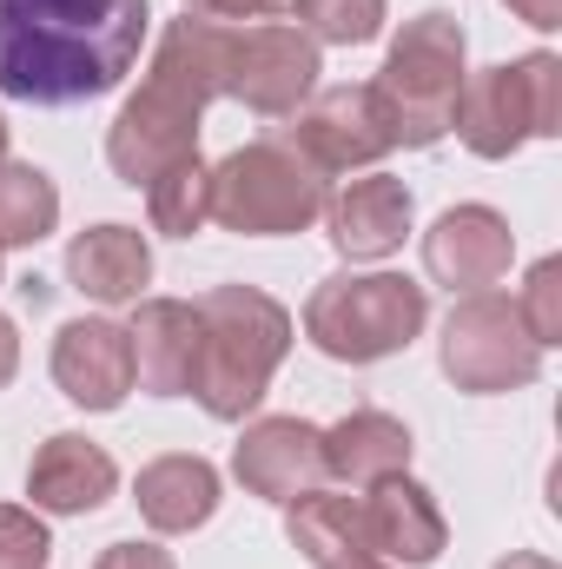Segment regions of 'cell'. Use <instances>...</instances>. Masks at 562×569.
Listing matches in <instances>:
<instances>
[{"mask_svg": "<svg viewBox=\"0 0 562 569\" xmlns=\"http://www.w3.org/2000/svg\"><path fill=\"white\" fill-rule=\"evenodd\" d=\"M0 152H7V120H0Z\"/></svg>", "mask_w": 562, "mask_h": 569, "instance_id": "32", "label": "cell"}, {"mask_svg": "<svg viewBox=\"0 0 562 569\" xmlns=\"http://www.w3.org/2000/svg\"><path fill=\"white\" fill-rule=\"evenodd\" d=\"M358 530H364V550L371 557H384V563H436L443 557V510L430 503V490L411 483L404 470L398 477H378V483H364V497H358Z\"/></svg>", "mask_w": 562, "mask_h": 569, "instance_id": "12", "label": "cell"}, {"mask_svg": "<svg viewBox=\"0 0 562 569\" xmlns=\"http://www.w3.org/2000/svg\"><path fill=\"white\" fill-rule=\"evenodd\" d=\"M496 569H556V563H550V557H503Z\"/></svg>", "mask_w": 562, "mask_h": 569, "instance_id": "31", "label": "cell"}, {"mask_svg": "<svg viewBox=\"0 0 562 569\" xmlns=\"http://www.w3.org/2000/svg\"><path fill=\"white\" fill-rule=\"evenodd\" d=\"M13 365H20V338H13V318L0 311V391H7V378H13Z\"/></svg>", "mask_w": 562, "mask_h": 569, "instance_id": "29", "label": "cell"}, {"mask_svg": "<svg viewBox=\"0 0 562 569\" xmlns=\"http://www.w3.org/2000/svg\"><path fill=\"white\" fill-rule=\"evenodd\" d=\"M284 140L298 146L324 179H331V172L378 166V159L398 146L391 140V113H384L378 87H324V93L298 113V127H291Z\"/></svg>", "mask_w": 562, "mask_h": 569, "instance_id": "10", "label": "cell"}, {"mask_svg": "<svg viewBox=\"0 0 562 569\" xmlns=\"http://www.w3.org/2000/svg\"><path fill=\"white\" fill-rule=\"evenodd\" d=\"M318 437H324V477H338L351 490H364L378 477H398L411 463V430L391 411H351V418H338Z\"/></svg>", "mask_w": 562, "mask_h": 569, "instance_id": "19", "label": "cell"}, {"mask_svg": "<svg viewBox=\"0 0 562 569\" xmlns=\"http://www.w3.org/2000/svg\"><path fill=\"white\" fill-rule=\"evenodd\" d=\"M53 543H47V523L33 510H13L0 503V569H47Z\"/></svg>", "mask_w": 562, "mask_h": 569, "instance_id": "26", "label": "cell"}, {"mask_svg": "<svg viewBox=\"0 0 562 569\" xmlns=\"http://www.w3.org/2000/svg\"><path fill=\"white\" fill-rule=\"evenodd\" d=\"M430 318L423 284L398 272H364V279H324L304 305V338L338 358V365H378L391 351H404Z\"/></svg>", "mask_w": 562, "mask_h": 569, "instance_id": "6", "label": "cell"}, {"mask_svg": "<svg viewBox=\"0 0 562 569\" xmlns=\"http://www.w3.org/2000/svg\"><path fill=\"white\" fill-rule=\"evenodd\" d=\"M239 483L252 497H272V503H291L304 490L324 483V437L304 425V418H259L239 443Z\"/></svg>", "mask_w": 562, "mask_h": 569, "instance_id": "14", "label": "cell"}, {"mask_svg": "<svg viewBox=\"0 0 562 569\" xmlns=\"http://www.w3.org/2000/svg\"><path fill=\"white\" fill-rule=\"evenodd\" d=\"M53 385L80 411H120L133 391V338L113 318H73L53 338Z\"/></svg>", "mask_w": 562, "mask_h": 569, "instance_id": "11", "label": "cell"}, {"mask_svg": "<svg viewBox=\"0 0 562 569\" xmlns=\"http://www.w3.org/2000/svg\"><path fill=\"white\" fill-rule=\"evenodd\" d=\"M298 33L331 40V47H364L384 33V0H284Z\"/></svg>", "mask_w": 562, "mask_h": 569, "instance_id": "24", "label": "cell"}, {"mask_svg": "<svg viewBox=\"0 0 562 569\" xmlns=\"http://www.w3.org/2000/svg\"><path fill=\"white\" fill-rule=\"evenodd\" d=\"M324 219H331V246L344 259H384L411 232V186L391 172H364L338 199H324Z\"/></svg>", "mask_w": 562, "mask_h": 569, "instance_id": "16", "label": "cell"}, {"mask_svg": "<svg viewBox=\"0 0 562 569\" xmlns=\"http://www.w3.org/2000/svg\"><path fill=\"white\" fill-rule=\"evenodd\" d=\"M145 0H0V93L80 107L113 93L140 60Z\"/></svg>", "mask_w": 562, "mask_h": 569, "instance_id": "1", "label": "cell"}, {"mask_svg": "<svg viewBox=\"0 0 562 569\" xmlns=\"http://www.w3.org/2000/svg\"><path fill=\"white\" fill-rule=\"evenodd\" d=\"M318 569H391V563H384V557H371V550L358 543V550H338V557H324Z\"/></svg>", "mask_w": 562, "mask_h": 569, "instance_id": "30", "label": "cell"}, {"mask_svg": "<svg viewBox=\"0 0 562 569\" xmlns=\"http://www.w3.org/2000/svg\"><path fill=\"white\" fill-rule=\"evenodd\" d=\"M93 569H172V557L159 543H113V550H100Z\"/></svg>", "mask_w": 562, "mask_h": 569, "instance_id": "27", "label": "cell"}, {"mask_svg": "<svg viewBox=\"0 0 562 569\" xmlns=\"http://www.w3.org/2000/svg\"><path fill=\"white\" fill-rule=\"evenodd\" d=\"M60 219V192L40 166L0 159V246H40Z\"/></svg>", "mask_w": 562, "mask_h": 569, "instance_id": "22", "label": "cell"}, {"mask_svg": "<svg viewBox=\"0 0 562 569\" xmlns=\"http://www.w3.org/2000/svg\"><path fill=\"white\" fill-rule=\"evenodd\" d=\"M324 186L331 179L284 133H272V140L239 146L225 166H212V219L245 232V239L304 232L311 219H324V199H331Z\"/></svg>", "mask_w": 562, "mask_h": 569, "instance_id": "4", "label": "cell"}, {"mask_svg": "<svg viewBox=\"0 0 562 569\" xmlns=\"http://www.w3.org/2000/svg\"><path fill=\"white\" fill-rule=\"evenodd\" d=\"M225 80V27L219 20H172L159 33V53L145 67L140 93L120 107L113 133H107V159L127 186H152L165 166L199 152V120L219 100Z\"/></svg>", "mask_w": 562, "mask_h": 569, "instance_id": "2", "label": "cell"}, {"mask_svg": "<svg viewBox=\"0 0 562 569\" xmlns=\"http://www.w3.org/2000/svg\"><path fill=\"white\" fill-rule=\"evenodd\" d=\"M510 219L490 212V206H450L430 232H423V266L430 279L450 284V291H490V284L510 272Z\"/></svg>", "mask_w": 562, "mask_h": 569, "instance_id": "13", "label": "cell"}, {"mask_svg": "<svg viewBox=\"0 0 562 569\" xmlns=\"http://www.w3.org/2000/svg\"><path fill=\"white\" fill-rule=\"evenodd\" d=\"M318 87V40L298 33L291 20H252L225 27V80L219 100H239L265 120H284L311 100Z\"/></svg>", "mask_w": 562, "mask_h": 569, "instance_id": "9", "label": "cell"}, {"mask_svg": "<svg viewBox=\"0 0 562 569\" xmlns=\"http://www.w3.org/2000/svg\"><path fill=\"white\" fill-rule=\"evenodd\" d=\"M145 206H152V226H159V232L192 239V232L212 219V166H199V152L179 159V166H165V172L145 186Z\"/></svg>", "mask_w": 562, "mask_h": 569, "instance_id": "23", "label": "cell"}, {"mask_svg": "<svg viewBox=\"0 0 562 569\" xmlns=\"http://www.w3.org/2000/svg\"><path fill=\"white\" fill-rule=\"evenodd\" d=\"M133 385L152 398H185L192 371H199V311L185 298H140L133 325Z\"/></svg>", "mask_w": 562, "mask_h": 569, "instance_id": "15", "label": "cell"}, {"mask_svg": "<svg viewBox=\"0 0 562 569\" xmlns=\"http://www.w3.org/2000/svg\"><path fill=\"white\" fill-rule=\"evenodd\" d=\"M384 113H391V140L398 146H436L456 120V93H463V27L450 13H418L404 20V33L391 40L384 73L371 80Z\"/></svg>", "mask_w": 562, "mask_h": 569, "instance_id": "5", "label": "cell"}, {"mask_svg": "<svg viewBox=\"0 0 562 569\" xmlns=\"http://www.w3.org/2000/svg\"><path fill=\"white\" fill-rule=\"evenodd\" d=\"M113 483H120L113 457H107L93 437H80V430L47 437L40 457H33V470H27L33 510H53V517H87V510H100V503L113 497Z\"/></svg>", "mask_w": 562, "mask_h": 569, "instance_id": "17", "label": "cell"}, {"mask_svg": "<svg viewBox=\"0 0 562 569\" xmlns=\"http://www.w3.org/2000/svg\"><path fill=\"white\" fill-rule=\"evenodd\" d=\"M510 7H516L530 27H543V33H550V27H562V0H510Z\"/></svg>", "mask_w": 562, "mask_h": 569, "instance_id": "28", "label": "cell"}, {"mask_svg": "<svg viewBox=\"0 0 562 569\" xmlns=\"http://www.w3.org/2000/svg\"><path fill=\"white\" fill-rule=\"evenodd\" d=\"M284 530H291V543H298L311 563H324V557L364 543V530H358V497H344V490H304V497H291V503H284Z\"/></svg>", "mask_w": 562, "mask_h": 569, "instance_id": "21", "label": "cell"}, {"mask_svg": "<svg viewBox=\"0 0 562 569\" xmlns=\"http://www.w3.org/2000/svg\"><path fill=\"white\" fill-rule=\"evenodd\" d=\"M516 318H523V331H530L543 351L562 345V259H536V266H530L523 298H516Z\"/></svg>", "mask_w": 562, "mask_h": 569, "instance_id": "25", "label": "cell"}, {"mask_svg": "<svg viewBox=\"0 0 562 569\" xmlns=\"http://www.w3.org/2000/svg\"><path fill=\"white\" fill-rule=\"evenodd\" d=\"M199 311V371H192V398L219 418L239 425L259 411L272 371L291 351V318L279 298H265L259 284H219L205 298H192Z\"/></svg>", "mask_w": 562, "mask_h": 569, "instance_id": "3", "label": "cell"}, {"mask_svg": "<svg viewBox=\"0 0 562 569\" xmlns=\"http://www.w3.org/2000/svg\"><path fill=\"white\" fill-rule=\"evenodd\" d=\"M67 279L100 305H140L145 279H152V252L133 226H93L67 246Z\"/></svg>", "mask_w": 562, "mask_h": 569, "instance_id": "18", "label": "cell"}, {"mask_svg": "<svg viewBox=\"0 0 562 569\" xmlns=\"http://www.w3.org/2000/svg\"><path fill=\"white\" fill-rule=\"evenodd\" d=\"M476 159H510L516 146L562 133V60L556 53H523L510 67L463 73L456 120H450Z\"/></svg>", "mask_w": 562, "mask_h": 569, "instance_id": "7", "label": "cell"}, {"mask_svg": "<svg viewBox=\"0 0 562 569\" xmlns=\"http://www.w3.org/2000/svg\"><path fill=\"white\" fill-rule=\"evenodd\" d=\"M219 510V470L205 457H152L140 470V517L152 530L179 537V530H199L205 517Z\"/></svg>", "mask_w": 562, "mask_h": 569, "instance_id": "20", "label": "cell"}, {"mask_svg": "<svg viewBox=\"0 0 562 569\" xmlns=\"http://www.w3.org/2000/svg\"><path fill=\"white\" fill-rule=\"evenodd\" d=\"M443 371L456 391L496 398V391H523L543 371V345L523 331L516 298L503 291H470L450 325H443Z\"/></svg>", "mask_w": 562, "mask_h": 569, "instance_id": "8", "label": "cell"}]
</instances>
